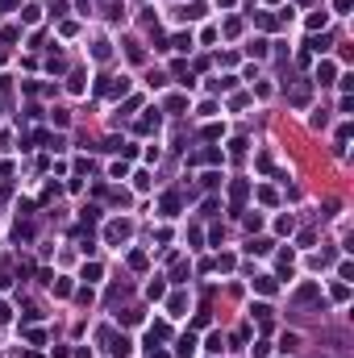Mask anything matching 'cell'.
I'll use <instances>...</instances> for the list:
<instances>
[{
	"label": "cell",
	"instance_id": "obj_1",
	"mask_svg": "<svg viewBox=\"0 0 354 358\" xmlns=\"http://www.w3.org/2000/svg\"><path fill=\"white\" fill-rule=\"evenodd\" d=\"M104 238H109V241H113V246H121V241L129 238V221H113L109 229H104Z\"/></svg>",
	"mask_w": 354,
	"mask_h": 358
},
{
	"label": "cell",
	"instance_id": "obj_2",
	"mask_svg": "<svg viewBox=\"0 0 354 358\" xmlns=\"http://www.w3.org/2000/svg\"><path fill=\"white\" fill-rule=\"evenodd\" d=\"M229 200H233V209H242V200H246V183H242V179L229 183Z\"/></svg>",
	"mask_w": 354,
	"mask_h": 358
},
{
	"label": "cell",
	"instance_id": "obj_3",
	"mask_svg": "<svg viewBox=\"0 0 354 358\" xmlns=\"http://www.w3.org/2000/svg\"><path fill=\"white\" fill-rule=\"evenodd\" d=\"M175 354H179V358H192V354H196V338H192V333H187V338H179Z\"/></svg>",
	"mask_w": 354,
	"mask_h": 358
},
{
	"label": "cell",
	"instance_id": "obj_4",
	"mask_svg": "<svg viewBox=\"0 0 354 358\" xmlns=\"http://www.w3.org/2000/svg\"><path fill=\"white\" fill-rule=\"evenodd\" d=\"M246 250H250V254H271V238H250Z\"/></svg>",
	"mask_w": 354,
	"mask_h": 358
},
{
	"label": "cell",
	"instance_id": "obj_5",
	"mask_svg": "<svg viewBox=\"0 0 354 358\" xmlns=\"http://www.w3.org/2000/svg\"><path fill=\"white\" fill-rule=\"evenodd\" d=\"M163 213H167V217H175V213H179V196H175V192H167V196H163Z\"/></svg>",
	"mask_w": 354,
	"mask_h": 358
},
{
	"label": "cell",
	"instance_id": "obj_6",
	"mask_svg": "<svg viewBox=\"0 0 354 358\" xmlns=\"http://www.w3.org/2000/svg\"><path fill=\"white\" fill-rule=\"evenodd\" d=\"M317 79H321V84H334V63H329V59H321V67H317Z\"/></svg>",
	"mask_w": 354,
	"mask_h": 358
},
{
	"label": "cell",
	"instance_id": "obj_7",
	"mask_svg": "<svg viewBox=\"0 0 354 358\" xmlns=\"http://www.w3.org/2000/svg\"><path fill=\"white\" fill-rule=\"evenodd\" d=\"M192 163H221V150H200V154H192Z\"/></svg>",
	"mask_w": 354,
	"mask_h": 358
},
{
	"label": "cell",
	"instance_id": "obj_8",
	"mask_svg": "<svg viewBox=\"0 0 354 358\" xmlns=\"http://www.w3.org/2000/svg\"><path fill=\"white\" fill-rule=\"evenodd\" d=\"M109 350H113V358H125V354H129V338H113Z\"/></svg>",
	"mask_w": 354,
	"mask_h": 358
},
{
	"label": "cell",
	"instance_id": "obj_9",
	"mask_svg": "<svg viewBox=\"0 0 354 358\" xmlns=\"http://www.w3.org/2000/svg\"><path fill=\"white\" fill-rule=\"evenodd\" d=\"M138 129H142V133H155V129H159V113H150V117H142V121H138Z\"/></svg>",
	"mask_w": 354,
	"mask_h": 358
},
{
	"label": "cell",
	"instance_id": "obj_10",
	"mask_svg": "<svg viewBox=\"0 0 354 358\" xmlns=\"http://www.w3.org/2000/svg\"><path fill=\"white\" fill-rule=\"evenodd\" d=\"M254 287H258L263 296H275V279H271V275H263V279H254Z\"/></svg>",
	"mask_w": 354,
	"mask_h": 358
},
{
	"label": "cell",
	"instance_id": "obj_11",
	"mask_svg": "<svg viewBox=\"0 0 354 358\" xmlns=\"http://www.w3.org/2000/svg\"><path fill=\"white\" fill-rule=\"evenodd\" d=\"M329 25V13H325V8H321V13H313L309 17V29H325Z\"/></svg>",
	"mask_w": 354,
	"mask_h": 358
},
{
	"label": "cell",
	"instance_id": "obj_12",
	"mask_svg": "<svg viewBox=\"0 0 354 358\" xmlns=\"http://www.w3.org/2000/svg\"><path fill=\"white\" fill-rule=\"evenodd\" d=\"M309 50H313V54H325V50H329V38H325V33H321V38H313Z\"/></svg>",
	"mask_w": 354,
	"mask_h": 358
},
{
	"label": "cell",
	"instance_id": "obj_13",
	"mask_svg": "<svg viewBox=\"0 0 354 358\" xmlns=\"http://www.w3.org/2000/svg\"><path fill=\"white\" fill-rule=\"evenodd\" d=\"M309 100V84H300V88H292V105H304Z\"/></svg>",
	"mask_w": 354,
	"mask_h": 358
},
{
	"label": "cell",
	"instance_id": "obj_14",
	"mask_svg": "<svg viewBox=\"0 0 354 358\" xmlns=\"http://www.w3.org/2000/svg\"><path fill=\"white\" fill-rule=\"evenodd\" d=\"M183 17H187V21H200V17H204V4H187Z\"/></svg>",
	"mask_w": 354,
	"mask_h": 358
},
{
	"label": "cell",
	"instance_id": "obj_15",
	"mask_svg": "<svg viewBox=\"0 0 354 358\" xmlns=\"http://www.w3.org/2000/svg\"><path fill=\"white\" fill-rule=\"evenodd\" d=\"M183 308H187V300L183 296H171V317H183Z\"/></svg>",
	"mask_w": 354,
	"mask_h": 358
},
{
	"label": "cell",
	"instance_id": "obj_16",
	"mask_svg": "<svg viewBox=\"0 0 354 358\" xmlns=\"http://www.w3.org/2000/svg\"><path fill=\"white\" fill-rule=\"evenodd\" d=\"M171 46H175V50H192V33H179V38H175Z\"/></svg>",
	"mask_w": 354,
	"mask_h": 358
},
{
	"label": "cell",
	"instance_id": "obj_17",
	"mask_svg": "<svg viewBox=\"0 0 354 358\" xmlns=\"http://www.w3.org/2000/svg\"><path fill=\"white\" fill-rule=\"evenodd\" d=\"M350 4H354V0H334V8H338V13H350Z\"/></svg>",
	"mask_w": 354,
	"mask_h": 358
},
{
	"label": "cell",
	"instance_id": "obj_18",
	"mask_svg": "<svg viewBox=\"0 0 354 358\" xmlns=\"http://www.w3.org/2000/svg\"><path fill=\"white\" fill-rule=\"evenodd\" d=\"M217 4H233V0H217Z\"/></svg>",
	"mask_w": 354,
	"mask_h": 358
}]
</instances>
